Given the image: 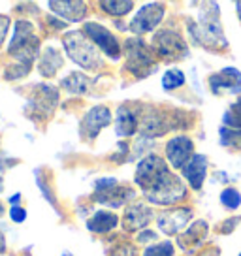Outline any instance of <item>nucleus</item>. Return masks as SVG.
Wrapping results in <instances>:
<instances>
[{
  "mask_svg": "<svg viewBox=\"0 0 241 256\" xmlns=\"http://www.w3.org/2000/svg\"><path fill=\"white\" fill-rule=\"evenodd\" d=\"M206 8L208 10H204L200 14L198 23H194V21L188 23V34L192 36V40L196 44L206 46V48H226L228 44H226L222 26H220V21H218V6L209 2V4H206Z\"/></svg>",
  "mask_w": 241,
  "mask_h": 256,
  "instance_id": "f257e3e1",
  "label": "nucleus"
},
{
  "mask_svg": "<svg viewBox=\"0 0 241 256\" xmlns=\"http://www.w3.org/2000/svg\"><path fill=\"white\" fill-rule=\"evenodd\" d=\"M62 48L66 55L72 58L76 64H80L83 70H100L104 66L102 56L98 55V49L92 42L83 34V30H72L62 38Z\"/></svg>",
  "mask_w": 241,
  "mask_h": 256,
  "instance_id": "f03ea898",
  "label": "nucleus"
},
{
  "mask_svg": "<svg viewBox=\"0 0 241 256\" xmlns=\"http://www.w3.org/2000/svg\"><path fill=\"white\" fill-rule=\"evenodd\" d=\"M185 196H186L185 183L176 174H172V172H168L151 190L145 194V198L151 202L153 206H164V208L176 206L181 200H185Z\"/></svg>",
  "mask_w": 241,
  "mask_h": 256,
  "instance_id": "7ed1b4c3",
  "label": "nucleus"
},
{
  "mask_svg": "<svg viewBox=\"0 0 241 256\" xmlns=\"http://www.w3.org/2000/svg\"><path fill=\"white\" fill-rule=\"evenodd\" d=\"M136 196V192L130 186L119 183L113 177H102L98 179L94 184V194L92 200L102 204V206H110V208H120L124 206L128 200H132Z\"/></svg>",
  "mask_w": 241,
  "mask_h": 256,
  "instance_id": "20e7f679",
  "label": "nucleus"
},
{
  "mask_svg": "<svg viewBox=\"0 0 241 256\" xmlns=\"http://www.w3.org/2000/svg\"><path fill=\"white\" fill-rule=\"evenodd\" d=\"M126 70L134 74L136 78H145L147 74H151L154 66V55L153 49L149 48L144 40L140 38H130L126 44Z\"/></svg>",
  "mask_w": 241,
  "mask_h": 256,
  "instance_id": "39448f33",
  "label": "nucleus"
},
{
  "mask_svg": "<svg viewBox=\"0 0 241 256\" xmlns=\"http://www.w3.org/2000/svg\"><path fill=\"white\" fill-rule=\"evenodd\" d=\"M168 172H170V168H168V164H166V160H162L160 156H156V154H149V156H145V158L138 164L134 181H136L138 186L144 190V194H147Z\"/></svg>",
  "mask_w": 241,
  "mask_h": 256,
  "instance_id": "423d86ee",
  "label": "nucleus"
},
{
  "mask_svg": "<svg viewBox=\"0 0 241 256\" xmlns=\"http://www.w3.org/2000/svg\"><path fill=\"white\" fill-rule=\"evenodd\" d=\"M83 34L92 42L106 56L110 58H119L120 56V42L112 30H108L104 24L100 23H85L83 24Z\"/></svg>",
  "mask_w": 241,
  "mask_h": 256,
  "instance_id": "0eeeda50",
  "label": "nucleus"
},
{
  "mask_svg": "<svg viewBox=\"0 0 241 256\" xmlns=\"http://www.w3.org/2000/svg\"><path fill=\"white\" fill-rule=\"evenodd\" d=\"M113 115L110 112L108 106H92L81 119L80 124V134L83 140L87 142H92L96 140V136L104 130L108 124H112Z\"/></svg>",
  "mask_w": 241,
  "mask_h": 256,
  "instance_id": "6e6552de",
  "label": "nucleus"
},
{
  "mask_svg": "<svg viewBox=\"0 0 241 256\" xmlns=\"http://www.w3.org/2000/svg\"><path fill=\"white\" fill-rule=\"evenodd\" d=\"M164 14H166V8L160 2H151V4H145L144 8L138 10V14L132 17L128 28L134 34L142 36V34H147V32L154 30L160 21L164 19Z\"/></svg>",
  "mask_w": 241,
  "mask_h": 256,
  "instance_id": "1a4fd4ad",
  "label": "nucleus"
},
{
  "mask_svg": "<svg viewBox=\"0 0 241 256\" xmlns=\"http://www.w3.org/2000/svg\"><path fill=\"white\" fill-rule=\"evenodd\" d=\"M153 49L154 53L168 58H181L188 53L185 40L181 38V34L172 28H162L154 34L153 38Z\"/></svg>",
  "mask_w": 241,
  "mask_h": 256,
  "instance_id": "9d476101",
  "label": "nucleus"
},
{
  "mask_svg": "<svg viewBox=\"0 0 241 256\" xmlns=\"http://www.w3.org/2000/svg\"><path fill=\"white\" fill-rule=\"evenodd\" d=\"M58 106V90L51 85H40L34 88L30 96V110L36 119H48Z\"/></svg>",
  "mask_w": 241,
  "mask_h": 256,
  "instance_id": "9b49d317",
  "label": "nucleus"
},
{
  "mask_svg": "<svg viewBox=\"0 0 241 256\" xmlns=\"http://www.w3.org/2000/svg\"><path fill=\"white\" fill-rule=\"evenodd\" d=\"M194 156V144L188 136H176L166 144L168 164L176 170H183Z\"/></svg>",
  "mask_w": 241,
  "mask_h": 256,
  "instance_id": "f8f14e48",
  "label": "nucleus"
},
{
  "mask_svg": "<svg viewBox=\"0 0 241 256\" xmlns=\"http://www.w3.org/2000/svg\"><path fill=\"white\" fill-rule=\"evenodd\" d=\"M192 216V209L190 208H174L166 209L164 213L158 215L156 224H158V230L166 236H176L185 228L188 220Z\"/></svg>",
  "mask_w": 241,
  "mask_h": 256,
  "instance_id": "ddd939ff",
  "label": "nucleus"
},
{
  "mask_svg": "<svg viewBox=\"0 0 241 256\" xmlns=\"http://www.w3.org/2000/svg\"><path fill=\"white\" fill-rule=\"evenodd\" d=\"M153 209L149 206H145L142 202L138 204H130L128 208L124 209V215H122V228L126 232H138V230H144L147 224L153 220Z\"/></svg>",
  "mask_w": 241,
  "mask_h": 256,
  "instance_id": "4468645a",
  "label": "nucleus"
},
{
  "mask_svg": "<svg viewBox=\"0 0 241 256\" xmlns=\"http://www.w3.org/2000/svg\"><path fill=\"white\" fill-rule=\"evenodd\" d=\"M138 122H140V115L134 104H122L117 110V117H115V132L120 138H128L136 134Z\"/></svg>",
  "mask_w": 241,
  "mask_h": 256,
  "instance_id": "2eb2a0df",
  "label": "nucleus"
},
{
  "mask_svg": "<svg viewBox=\"0 0 241 256\" xmlns=\"http://www.w3.org/2000/svg\"><path fill=\"white\" fill-rule=\"evenodd\" d=\"M208 176V158L204 154H194L192 158L188 160L185 168H183V177H185L188 184L194 190H200L204 181Z\"/></svg>",
  "mask_w": 241,
  "mask_h": 256,
  "instance_id": "dca6fc26",
  "label": "nucleus"
},
{
  "mask_svg": "<svg viewBox=\"0 0 241 256\" xmlns=\"http://www.w3.org/2000/svg\"><path fill=\"white\" fill-rule=\"evenodd\" d=\"M49 10L58 17H64L72 23L83 21L87 16V4L81 0H70V2H48Z\"/></svg>",
  "mask_w": 241,
  "mask_h": 256,
  "instance_id": "f3484780",
  "label": "nucleus"
},
{
  "mask_svg": "<svg viewBox=\"0 0 241 256\" xmlns=\"http://www.w3.org/2000/svg\"><path fill=\"white\" fill-rule=\"evenodd\" d=\"M206 236H208V222L206 220H194L186 228V232L177 238V245L185 252H190L192 248H196L202 241L206 240Z\"/></svg>",
  "mask_w": 241,
  "mask_h": 256,
  "instance_id": "a211bd4d",
  "label": "nucleus"
},
{
  "mask_svg": "<svg viewBox=\"0 0 241 256\" xmlns=\"http://www.w3.org/2000/svg\"><path fill=\"white\" fill-rule=\"evenodd\" d=\"M209 85L213 92H218L222 88L228 90H241V72L238 68H224L218 74H213L209 78Z\"/></svg>",
  "mask_w": 241,
  "mask_h": 256,
  "instance_id": "6ab92c4d",
  "label": "nucleus"
},
{
  "mask_svg": "<svg viewBox=\"0 0 241 256\" xmlns=\"http://www.w3.org/2000/svg\"><path fill=\"white\" fill-rule=\"evenodd\" d=\"M62 64H64V60H62L60 51L55 48H51V46H48V48L42 51L40 62H38V70H40V74L44 76V78H53V76L56 74V70L62 68Z\"/></svg>",
  "mask_w": 241,
  "mask_h": 256,
  "instance_id": "aec40b11",
  "label": "nucleus"
},
{
  "mask_svg": "<svg viewBox=\"0 0 241 256\" xmlns=\"http://www.w3.org/2000/svg\"><path fill=\"white\" fill-rule=\"evenodd\" d=\"M117 224H119V216L112 211L100 209L87 220V228L94 234H108L112 232Z\"/></svg>",
  "mask_w": 241,
  "mask_h": 256,
  "instance_id": "412c9836",
  "label": "nucleus"
},
{
  "mask_svg": "<svg viewBox=\"0 0 241 256\" xmlns=\"http://www.w3.org/2000/svg\"><path fill=\"white\" fill-rule=\"evenodd\" d=\"M90 85H92L90 78L83 72H72L68 74L64 80H60V87L68 90L70 94H85V92H88Z\"/></svg>",
  "mask_w": 241,
  "mask_h": 256,
  "instance_id": "4be33fe9",
  "label": "nucleus"
},
{
  "mask_svg": "<svg viewBox=\"0 0 241 256\" xmlns=\"http://www.w3.org/2000/svg\"><path fill=\"white\" fill-rule=\"evenodd\" d=\"M100 8L104 10L106 14H110V16H113V17H122L132 12L134 2H130V0H122V2L108 0V2H100Z\"/></svg>",
  "mask_w": 241,
  "mask_h": 256,
  "instance_id": "5701e85b",
  "label": "nucleus"
},
{
  "mask_svg": "<svg viewBox=\"0 0 241 256\" xmlns=\"http://www.w3.org/2000/svg\"><path fill=\"white\" fill-rule=\"evenodd\" d=\"M183 85H185V74L181 72L179 68L166 70L164 76H162V87L166 90H174V88H179Z\"/></svg>",
  "mask_w": 241,
  "mask_h": 256,
  "instance_id": "b1692460",
  "label": "nucleus"
},
{
  "mask_svg": "<svg viewBox=\"0 0 241 256\" xmlns=\"http://www.w3.org/2000/svg\"><path fill=\"white\" fill-rule=\"evenodd\" d=\"M218 138H220V145H224V147H234V145L241 147V130L220 126L218 128Z\"/></svg>",
  "mask_w": 241,
  "mask_h": 256,
  "instance_id": "393cba45",
  "label": "nucleus"
},
{
  "mask_svg": "<svg viewBox=\"0 0 241 256\" xmlns=\"http://www.w3.org/2000/svg\"><path fill=\"white\" fill-rule=\"evenodd\" d=\"M222 122H224L228 128H234V130H241V98L236 102V104L224 113L222 117Z\"/></svg>",
  "mask_w": 241,
  "mask_h": 256,
  "instance_id": "a878e982",
  "label": "nucleus"
},
{
  "mask_svg": "<svg viewBox=\"0 0 241 256\" xmlns=\"http://www.w3.org/2000/svg\"><path fill=\"white\" fill-rule=\"evenodd\" d=\"M174 245L170 241H160V243H153L144 250V256H174Z\"/></svg>",
  "mask_w": 241,
  "mask_h": 256,
  "instance_id": "bb28decb",
  "label": "nucleus"
},
{
  "mask_svg": "<svg viewBox=\"0 0 241 256\" xmlns=\"http://www.w3.org/2000/svg\"><path fill=\"white\" fill-rule=\"evenodd\" d=\"M220 204L228 209H238L241 206V194L236 188L228 186V188L220 192Z\"/></svg>",
  "mask_w": 241,
  "mask_h": 256,
  "instance_id": "cd10ccee",
  "label": "nucleus"
},
{
  "mask_svg": "<svg viewBox=\"0 0 241 256\" xmlns=\"http://www.w3.org/2000/svg\"><path fill=\"white\" fill-rule=\"evenodd\" d=\"M36 183H38V186H40V190H42V194H44V198L53 206V208H58L56 206V196L53 194V190H51V186H49L48 183H44V177L40 176V170H36Z\"/></svg>",
  "mask_w": 241,
  "mask_h": 256,
  "instance_id": "c85d7f7f",
  "label": "nucleus"
},
{
  "mask_svg": "<svg viewBox=\"0 0 241 256\" xmlns=\"http://www.w3.org/2000/svg\"><path fill=\"white\" fill-rule=\"evenodd\" d=\"M108 256H138V248L128 241H122L117 247H113Z\"/></svg>",
  "mask_w": 241,
  "mask_h": 256,
  "instance_id": "c756f323",
  "label": "nucleus"
},
{
  "mask_svg": "<svg viewBox=\"0 0 241 256\" xmlns=\"http://www.w3.org/2000/svg\"><path fill=\"white\" fill-rule=\"evenodd\" d=\"M10 218L17 224L24 222V220H26V209L21 208V206H12V208H10Z\"/></svg>",
  "mask_w": 241,
  "mask_h": 256,
  "instance_id": "7c9ffc66",
  "label": "nucleus"
},
{
  "mask_svg": "<svg viewBox=\"0 0 241 256\" xmlns=\"http://www.w3.org/2000/svg\"><path fill=\"white\" fill-rule=\"evenodd\" d=\"M10 28V17L8 16H0V46L6 40V34Z\"/></svg>",
  "mask_w": 241,
  "mask_h": 256,
  "instance_id": "2f4dec72",
  "label": "nucleus"
},
{
  "mask_svg": "<svg viewBox=\"0 0 241 256\" xmlns=\"http://www.w3.org/2000/svg\"><path fill=\"white\" fill-rule=\"evenodd\" d=\"M240 222V216H234V218H226V224L224 226H220V232L222 234H230L232 232V228H236Z\"/></svg>",
  "mask_w": 241,
  "mask_h": 256,
  "instance_id": "473e14b6",
  "label": "nucleus"
},
{
  "mask_svg": "<svg viewBox=\"0 0 241 256\" xmlns=\"http://www.w3.org/2000/svg\"><path fill=\"white\" fill-rule=\"evenodd\" d=\"M138 241H142V243H145V241H156V234L151 232V230H145V232L138 236Z\"/></svg>",
  "mask_w": 241,
  "mask_h": 256,
  "instance_id": "72a5a7b5",
  "label": "nucleus"
},
{
  "mask_svg": "<svg viewBox=\"0 0 241 256\" xmlns=\"http://www.w3.org/2000/svg\"><path fill=\"white\" fill-rule=\"evenodd\" d=\"M0 252H6V238L2 230H0Z\"/></svg>",
  "mask_w": 241,
  "mask_h": 256,
  "instance_id": "f704fd0d",
  "label": "nucleus"
},
{
  "mask_svg": "<svg viewBox=\"0 0 241 256\" xmlns=\"http://www.w3.org/2000/svg\"><path fill=\"white\" fill-rule=\"evenodd\" d=\"M200 256H220V252H218L217 248H209V250H206V252Z\"/></svg>",
  "mask_w": 241,
  "mask_h": 256,
  "instance_id": "c9c22d12",
  "label": "nucleus"
},
{
  "mask_svg": "<svg viewBox=\"0 0 241 256\" xmlns=\"http://www.w3.org/2000/svg\"><path fill=\"white\" fill-rule=\"evenodd\" d=\"M19 200H21V194H16V196L10 198V204H12V206H19Z\"/></svg>",
  "mask_w": 241,
  "mask_h": 256,
  "instance_id": "e433bc0d",
  "label": "nucleus"
},
{
  "mask_svg": "<svg viewBox=\"0 0 241 256\" xmlns=\"http://www.w3.org/2000/svg\"><path fill=\"white\" fill-rule=\"evenodd\" d=\"M236 8H238V16L241 19V2H236Z\"/></svg>",
  "mask_w": 241,
  "mask_h": 256,
  "instance_id": "4c0bfd02",
  "label": "nucleus"
},
{
  "mask_svg": "<svg viewBox=\"0 0 241 256\" xmlns=\"http://www.w3.org/2000/svg\"><path fill=\"white\" fill-rule=\"evenodd\" d=\"M60 256H74V254H72V252H70V250H64V252H62V254H60Z\"/></svg>",
  "mask_w": 241,
  "mask_h": 256,
  "instance_id": "58836bf2",
  "label": "nucleus"
},
{
  "mask_svg": "<svg viewBox=\"0 0 241 256\" xmlns=\"http://www.w3.org/2000/svg\"><path fill=\"white\" fill-rule=\"evenodd\" d=\"M4 215V206H2V202H0V216Z\"/></svg>",
  "mask_w": 241,
  "mask_h": 256,
  "instance_id": "ea45409f",
  "label": "nucleus"
},
{
  "mask_svg": "<svg viewBox=\"0 0 241 256\" xmlns=\"http://www.w3.org/2000/svg\"><path fill=\"white\" fill-rule=\"evenodd\" d=\"M0 186H2V184H0Z\"/></svg>",
  "mask_w": 241,
  "mask_h": 256,
  "instance_id": "a19ab883",
  "label": "nucleus"
},
{
  "mask_svg": "<svg viewBox=\"0 0 241 256\" xmlns=\"http://www.w3.org/2000/svg\"><path fill=\"white\" fill-rule=\"evenodd\" d=\"M240 256H241V254H240Z\"/></svg>",
  "mask_w": 241,
  "mask_h": 256,
  "instance_id": "79ce46f5",
  "label": "nucleus"
}]
</instances>
